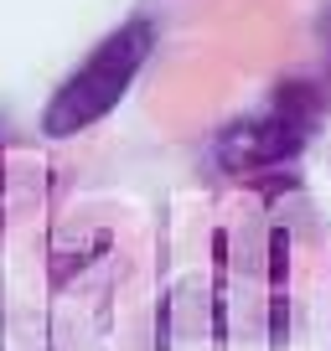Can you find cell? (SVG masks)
Instances as JSON below:
<instances>
[{
  "mask_svg": "<svg viewBox=\"0 0 331 351\" xmlns=\"http://www.w3.org/2000/svg\"><path fill=\"white\" fill-rule=\"evenodd\" d=\"M150 52H155V26L145 21V16L114 26V32L67 73V83L47 99L42 134L67 140V134H83L89 124L109 119V114L119 109V99L135 88L140 67L150 62Z\"/></svg>",
  "mask_w": 331,
  "mask_h": 351,
  "instance_id": "cell-1",
  "label": "cell"
},
{
  "mask_svg": "<svg viewBox=\"0 0 331 351\" xmlns=\"http://www.w3.org/2000/svg\"><path fill=\"white\" fill-rule=\"evenodd\" d=\"M306 140H310V130H300V124L279 119V114H254V119H233L218 134L212 155H218V165L228 176L254 181V176H269L279 165H290L306 150Z\"/></svg>",
  "mask_w": 331,
  "mask_h": 351,
  "instance_id": "cell-2",
  "label": "cell"
},
{
  "mask_svg": "<svg viewBox=\"0 0 331 351\" xmlns=\"http://www.w3.org/2000/svg\"><path fill=\"white\" fill-rule=\"evenodd\" d=\"M321 109H326V93H321V83H310V77H285V83L275 88V104H269V114L300 124V130H316Z\"/></svg>",
  "mask_w": 331,
  "mask_h": 351,
  "instance_id": "cell-3",
  "label": "cell"
},
{
  "mask_svg": "<svg viewBox=\"0 0 331 351\" xmlns=\"http://www.w3.org/2000/svg\"><path fill=\"white\" fill-rule=\"evenodd\" d=\"M285 279H290V232L275 228L269 232V289L285 295Z\"/></svg>",
  "mask_w": 331,
  "mask_h": 351,
  "instance_id": "cell-4",
  "label": "cell"
},
{
  "mask_svg": "<svg viewBox=\"0 0 331 351\" xmlns=\"http://www.w3.org/2000/svg\"><path fill=\"white\" fill-rule=\"evenodd\" d=\"M254 186H259V197H264V202H279V197H285V191H295V171H269V176H254Z\"/></svg>",
  "mask_w": 331,
  "mask_h": 351,
  "instance_id": "cell-5",
  "label": "cell"
}]
</instances>
